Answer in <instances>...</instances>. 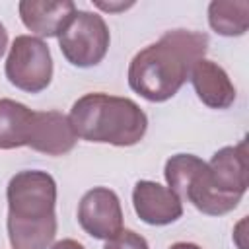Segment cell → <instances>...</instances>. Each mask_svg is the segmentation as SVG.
<instances>
[{"instance_id": "1", "label": "cell", "mask_w": 249, "mask_h": 249, "mask_svg": "<svg viewBox=\"0 0 249 249\" xmlns=\"http://www.w3.org/2000/svg\"><path fill=\"white\" fill-rule=\"evenodd\" d=\"M167 187L208 216L231 212L249 187L247 140L220 148L206 163L193 154H175L165 161Z\"/></svg>"}, {"instance_id": "2", "label": "cell", "mask_w": 249, "mask_h": 249, "mask_svg": "<svg viewBox=\"0 0 249 249\" xmlns=\"http://www.w3.org/2000/svg\"><path fill=\"white\" fill-rule=\"evenodd\" d=\"M206 51V33L191 29L167 31L134 54L128 64V86L152 103L167 101L191 78L193 66L204 58Z\"/></svg>"}, {"instance_id": "3", "label": "cell", "mask_w": 249, "mask_h": 249, "mask_svg": "<svg viewBox=\"0 0 249 249\" xmlns=\"http://www.w3.org/2000/svg\"><path fill=\"white\" fill-rule=\"evenodd\" d=\"M8 237L14 249H47L56 235V183L41 169L18 171L6 189Z\"/></svg>"}, {"instance_id": "4", "label": "cell", "mask_w": 249, "mask_h": 249, "mask_svg": "<svg viewBox=\"0 0 249 249\" xmlns=\"http://www.w3.org/2000/svg\"><path fill=\"white\" fill-rule=\"evenodd\" d=\"M68 119L78 138L121 148L138 144L148 130V117L136 101L101 91L76 99Z\"/></svg>"}, {"instance_id": "5", "label": "cell", "mask_w": 249, "mask_h": 249, "mask_svg": "<svg viewBox=\"0 0 249 249\" xmlns=\"http://www.w3.org/2000/svg\"><path fill=\"white\" fill-rule=\"evenodd\" d=\"M111 35L99 14L76 10L58 33V47L64 58L78 68L97 66L109 51Z\"/></svg>"}, {"instance_id": "6", "label": "cell", "mask_w": 249, "mask_h": 249, "mask_svg": "<svg viewBox=\"0 0 249 249\" xmlns=\"http://www.w3.org/2000/svg\"><path fill=\"white\" fill-rule=\"evenodd\" d=\"M6 78L27 93H39L53 80V56L49 45L33 35H18L6 58Z\"/></svg>"}, {"instance_id": "7", "label": "cell", "mask_w": 249, "mask_h": 249, "mask_svg": "<svg viewBox=\"0 0 249 249\" xmlns=\"http://www.w3.org/2000/svg\"><path fill=\"white\" fill-rule=\"evenodd\" d=\"M78 224L93 239H111L123 230V208L115 191L107 187L89 189L78 204Z\"/></svg>"}, {"instance_id": "8", "label": "cell", "mask_w": 249, "mask_h": 249, "mask_svg": "<svg viewBox=\"0 0 249 249\" xmlns=\"http://www.w3.org/2000/svg\"><path fill=\"white\" fill-rule=\"evenodd\" d=\"M132 206L136 216L150 226H167L183 216L181 198L156 181H138L132 189Z\"/></svg>"}, {"instance_id": "9", "label": "cell", "mask_w": 249, "mask_h": 249, "mask_svg": "<svg viewBox=\"0 0 249 249\" xmlns=\"http://www.w3.org/2000/svg\"><path fill=\"white\" fill-rule=\"evenodd\" d=\"M76 132L70 119L58 111H33L27 146L47 156L68 154L76 146Z\"/></svg>"}, {"instance_id": "10", "label": "cell", "mask_w": 249, "mask_h": 249, "mask_svg": "<svg viewBox=\"0 0 249 249\" xmlns=\"http://www.w3.org/2000/svg\"><path fill=\"white\" fill-rule=\"evenodd\" d=\"M18 8L23 25L39 37H58L76 12V4L72 0H21Z\"/></svg>"}, {"instance_id": "11", "label": "cell", "mask_w": 249, "mask_h": 249, "mask_svg": "<svg viewBox=\"0 0 249 249\" xmlns=\"http://www.w3.org/2000/svg\"><path fill=\"white\" fill-rule=\"evenodd\" d=\"M193 88L198 99L210 109H228L235 101V88L226 70L214 60L200 58L191 72Z\"/></svg>"}, {"instance_id": "12", "label": "cell", "mask_w": 249, "mask_h": 249, "mask_svg": "<svg viewBox=\"0 0 249 249\" xmlns=\"http://www.w3.org/2000/svg\"><path fill=\"white\" fill-rule=\"evenodd\" d=\"M33 111L14 99H0V150L27 146Z\"/></svg>"}, {"instance_id": "13", "label": "cell", "mask_w": 249, "mask_h": 249, "mask_svg": "<svg viewBox=\"0 0 249 249\" xmlns=\"http://www.w3.org/2000/svg\"><path fill=\"white\" fill-rule=\"evenodd\" d=\"M208 23L224 37H239L249 27L247 0H214L208 4Z\"/></svg>"}, {"instance_id": "14", "label": "cell", "mask_w": 249, "mask_h": 249, "mask_svg": "<svg viewBox=\"0 0 249 249\" xmlns=\"http://www.w3.org/2000/svg\"><path fill=\"white\" fill-rule=\"evenodd\" d=\"M103 249H150V247H148V241L140 233L132 230H121L117 235L107 239Z\"/></svg>"}, {"instance_id": "15", "label": "cell", "mask_w": 249, "mask_h": 249, "mask_svg": "<svg viewBox=\"0 0 249 249\" xmlns=\"http://www.w3.org/2000/svg\"><path fill=\"white\" fill-rule=\"evenodd\" d=\"M97 8H101V10H105V12H121V10H126V8H130L132 6V2H119V4H113V2H101V0H95L93 2Z\"/></svg>"}, {"instance_id": "16", "label": "cell", "mask_w": 249, "mask_h": 249, "mask_svg": "<svg viewBox=\"0 0 249 249\" xmlns=\"http://www.w3.org/2000/svg\"><path fill=\"white\" fill-rule=\"evenodd\" d=\"M51 249H86V247L80 241H76V239H60Z\"/></svg>"}, {"instance_id": "17", "label": "cell", "mask_w": 249, "mask_h": 249, "mask_svg": "<svg viewBox=\"0 0 249 249\" xmlns=\"http://www.w3.org/2000/svg\"><path fill=\"white\" fill-rule=\"evenodd\" d=\"M6 47H8V31H6V27L0 23V58L4 56Z\"/></svg>"}, {"instance_id": "18", "label": "cell", "mask_w": 249, "mask_h": 249, "mask_svg": "<svg viewBox=\"0 0 249 249\" xmlns=\"http://www.w3.org/2000/svg\"><path fill=\"white\" fill-rule=\"evenodd\" d=\"M169 249H202L200 245H196V243H187V241H177V243H173Z\"/></svg>"}]
</instances>
